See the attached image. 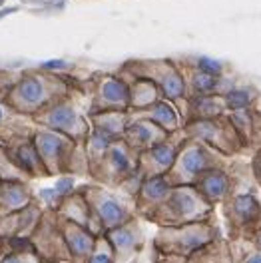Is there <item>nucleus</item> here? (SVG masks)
<instances>
[{"label":"nucleus","mask_w":261,"mask_h":263,"mask_svg":"<svg viewBox=\"0 0 261 263\" xmlns=\"http://www.w3.org/2000/svg\"><path fill=\"white\" fill-rule=\"evenodd\" d=\"M76 90H80V78L52 66L0 70V106L24 118H32Z\"/></svg>","instance_id":"obj_1"},{"label":"nucleus","mask_w":261,"mask_h":263,"mask_svg":"<svg viewBox=\"0 0 261 263\" xmlns=\"http://www.w3.org/2000/svg\"><path fill=\"white\" fill-rule=\"evenodd\" d=\"M215 217L217 208L212 205L194 185H172L167 196L140 219L154 223L156 228H178Z\"/></svg>","instance_id":"obj_2"},{"label":"nucleus","mask_w":261,"mask_h":263,"mask_svg":"<svg viewBox=\"0 0 261 263\" xmlns=\"http://www.w3.org/2000/svg\"><path fill=\"white\" fill-rule=\"evenodd\" d=\"M34 146L50 176H88V156L84 142L42 126L34 128Z\"/></svg>","instance_id":"obj_3"},{"label":"nucleus","mask_w":261,"mask_h":263,"mask_svg":"<svg viewBox=\"0 0 261 263\" xmlns=\"http://www.w3.org/2000/svg\"><path fill=\"white\" fill-rule=\"evenodd\" d=\"M221 235H223V230L217 223V217L208 221L185 223L178 228H158L152 237V249L188 259L199 247H203Z\"/></svg>","instance_id":"obj_4"},{"label":"nucleus","mask_w":261,"mask_h":263,"mask_svg":"<svg viewBox=\"0 0 261 263\" xmlns=\"http://www.w3.org/2000/svg\"><path fill=\"white\" fill-rule=\"evenodd\" d=\"M231 160L233 158H226L223 154H219L217 149L210 148L199 140L185 138L176 162L167 170V174H163V178L170 185H194L201 174L213 167H226Z\"/></svg>","instance_id":"obj_5"},{"label":"nucleus","mask_w":261,"mask_h":263,"mask_svg":"<svg viewBox=\"0 0 261 263\" xmlns=\"http://www.w3.org/2000/svg\"><path fill=\"white\" fill-rule=\"evenodd\" d=\"M138 172V156L122 138H116L100 156L88 162V176L92 183L110 190H120Z\"/></svg>","instance_id":"obj_6"},{"label":"nucleus","mask_w":261,"mask_h":263,"mask_svg":"<svg viewBox=\"0 0 261 263\" xmlns=\"http://www.w3.org/2000/svg\"><path fill=\"white\" fill-rule=\"evenodd\" d=\"M82 96L84 94L80 90H76L70 96H66V98L54 102L48 108H44L42 112L32 116L30 120L36 126L60 132L68 138L76 140V142H86L92 126H90L86 108H82Z\"/></svg>","instance_id":"obj_7"},{"label":"nucleus","mask_w":261,"mask_h":263,"mask_svg":"<svg viewBox=\"0 0 261 263\" xmlns=\"http://www.w3.org/2000/svg\"><path fill=\"white\" fill-rule=\"evenodd\" d=\"M229 241L249 239L261 228V192H235L217 205Z\"/></svg>","instance_id":"obj_8"},{"label":"nucleus","mask_w":261,"mask_h":263,"mask_svg":"<svg viewBox=\"0 0 261 263\" xmlns=\"http://www.w3.org/2000/svg\"><path fill=\"white\" fill-rule=\"evenodd\" d=\"M80 187L104 233L138 217L134 197L124 194L122 190H110L100 183H86Z\"/></svg>","instance_id":"obj_9"},{"label":"nucleus","mask_w":261,"mask_h":263,"mask_svg":"<svg viewBox=\"0 0 261 263\" xmlns=\"http://www.w3.org/2000/svg\"><path fill=\"white\" fill-rule=\"evenodd\" d=\"M185 138L199 140L203 144H208L210 148L217 149L219 154H223L226 158H245L251 156L249 149L241 140V136L233 128L229 116H219L212 120H194L188 122L183 128Z\"/></svg>","instance_id":"obj_10"},{"label":"nucleus","mask_w":261,"mask_h":263,"mask_svg":"<svg viewBox=\"0 0 261 263\" xmlns=\"http://www.w3.org/2000/svg\"><path fill=\"white\" fill-rule=\"evenodd\" d=\"M80 92L88 96V114L96 112H128L130 92L126 80L118 72H106L80 80Z\"/></svg>","instance_id":"obj_11"},{"label":"nucleus","mask_w":261,"mask_h":263,"mask_svg":"<svg viewBox=\"0 0 261 263\" xmlns=\"http://www.w3.org/2000/svg\"><path fill=\"white\" fill-rule=\"evenodd\" d=\"M118 70L154 82L162 90L165 100L178 102L185 96V84L181 72L172 58H130L122 62Z\"/></svg>","instance_id":"obj_12"},{"label":"nucleus","mask_w":261,"mask_h":263,"mask_svg":"<svg viewBox=\"0 0 261 263\" xmlns=\"http://www.w3.org/2000/svg\"><path fill=\"white\" fill-rule=\"evenodd\" d=\"M34 251L38 253V257L42 261H64L72 263L70 251L66 247L64 235L60 230V221L58 214L52 208H44V212L40 215L36 228L28 235Z\"/></svg>","instance_id":"obj_13"},{"label":"nucleus","mask_w":261,"mask_h":263,"mask_svg":"<svg viewBox=\"0 0 261 263\" xmlns=\"http://www.w3.org/2000/svg\"><path fill=\"white\" fill-rule=\"evenodd\" d=\"M183 142H185V134H183V130H178L170 134L162 144L150 148L147 152H142L138 156V172H136L138 178L144 181L147 178L167 174V170L176 162L178 152H180Z\"/></svg>","instance_id":"obj_14"},{"label":"nucleus","mask_w":261,"mask_h":263,"mask_svg":"<svg viewBox=\"0 0 261 263\" xmlns=\"http://www.w3.org/2000/svg\"><path fill=\"white\" fill-rule=\"evenodd\" d=\"M108 241L116 253V263H134L146 246V231L140 217H134L128 223L106 231Z\"/></svg>","instance_id":"obj_15"},{"label":"nucleus","mask_w":261,"mask_h":263,"mask_svg":"<svg viewBox=\"0 0 261 263\" xmlns=\"http://www.w3.org/2000/svg\"><path fill=\"white\" fill-rule=\"evenodd\" d=\"M176 66L181 72V78L185 84V96H210V94L226 96L237 84V78L233 74L215 76V74H208V72H201V70H196L192 66L180 64V62H176Z\"/></svg>","instance_id":"obj_16"},{"label":"nucleus","mask_w":261,"mask_h":263,"mask_svg":"<svg viewBox=\"0 0 261 263\" xmlns=\"http://www.w3.org/2000/svg\"><path fill=\"white\" fill-rule=\"evenodd\" d=\"M54 210L62 219L74 221L82 228L90 230L92 233H96V235L104 233L102 228H100L98 219H96V215L92 212V208H90V203H88V199L82 192V187H74V190L66 192L64 196L60 197V201L56 203Z\"/></svg>","instance_id":"obj_17"},{"label":"nucleus","mask_w":261,"mask_h":263,"mask_svg":"<svg viewBox=\"0 0 261 263\" xmlns=\"http://www.w3.org/2000/svg\"><path fill=\"white\" fill-rule=\"evenodd\" d=\"M194 187L215 208L223 203L229 196L235 194V174H233L231 162L226 167H213L210 172L201 174L194 183Z\"/></svg>","instance_id":"obj_18"},{"label":"nucleus","mask_w":261,"mask_h":263,"mask_svg":"<svg viewBox=\"0 0 261 263\" xmlns=\"http://www.w3.org/2000/svg\"><path fill=\"white\" fill-rule=\"evenodd\" d=\"M181 118V128L188 122L194 120H212L219 116L228 114L226 98L219 94H210V96H183L181 100L174 102Z\"/></svg>","instance_id":"obj_19"},{"label":"nucleus","mask_w":261,"mask_h":263,"mask_svg":"<svg viewBox=\"0 0 261 263\" xmlns=\"http://www.w3.org/2000/svg\"><path fill=\"white\" fill-rule=\"evenodd\" d=\"M170 136V132H165L154 122L147 120H128V126L124 130L122 140L128 144V148L140 156L142 152H147L150 148L162 144L163 140Z\"/></svg>","instance_id":"obj_20"},{"label":"nucleus","mask_w":261,"mask_h":263,"mask_svg":"<svg viewBox=\"0 0 261 263\" xmlns=\"http://www.w3.org/2000/svg\"><path fill=\"white\" fill-rule=\"evenodd\" d=\"M58 221H60V230H62V235H64L66 247L70 251L72 263H88L90 255H92V249L96 246V237L98 235L78 226V223H74V221L62 219L60 215H58Z\"/></svg>","instance_id":"obj_21"},{"label":"nucleus","mask_w":261,"mask_h":263,"mask_svg":"<svg viewBox=\"0 0 261 263\" xmlns=\"http://www.w3.org/2000/svg\"><path fill=\"white\" fill-rule=\"evenodd\" d=\"M42 212H44V205L36 196V199L32 203H28L24 210L0 217V237H28L36 228Z\"/></svg>","instance_id":"obj_22"},{"label":"nucleus","mask_w":261,"mask_h":263,"mask_svg":"<svg viewBox=\"0 0 261 263\" xmlns=\"http://www.w3.org/2000/svg\"><path fill=\"white\" fill-rule=\"evenodd\" d=\"M128 120H147L158 124L160 128H163L165 132L174 134V132L181 130V118L180 112L176 108V104L172 100H160L152 106H147L144 110L138 112H128Z\"/></svg>","instance_id":"obj_23"},{"label":"nucleus","mask_w":261,"mask_h":263,"mask_svg":"<svg viewBox=\"0 0 261 263\" xmlns=\"http://www.w3.org/2000/svg\"><path fill=\"white\" fill-rule=\"evenodd\" d=\"M229 120L233 124V128L241 136L245 146L249 149V154H253L255 149L261 148V108L251 106L241 112H231Z\"/></svg>","instance_id":"obj_24"},{"label":"nucleus","mask_w":261,"mask_h":263,"mask_svg":"<svg viewBox=\"0 0 261 263\" xmlns=\"http://www.w3.org/2000/svg\"><path fill=\"white\" fill-rule=\"evenodd\" d=\"M116 72H118V74L126 80V84H128V92H130V110H128V112L144 110L147 106H152V104L163 100L162 90L154 82H150L146 78L132 76V74L122 72V70H116Z\"/></svg>","instance_id":"obj_25"},{"label":"nucleus","mask_w":261,"mask_h":263,"mask_svg":"<svg viewBox=\"0 0 261 263\" xmlns=\"http://www.w3.org/2000/svg\"><path fill=\"white\" fill-rule=\"evenodd\" d=\"M36 199L32 183L0 181V217L24 210Z\"/></svg>","instance_id":"obj_26"},{"label":"nucleus","mask_w":261,"mask_h":263,"mask_svg":"<svg viewBox=\"0 0 261 263\" xmlns=\"http://www.w3.org/2000/svg\"><path fill=\"white\" fill-rule=\"evenodd\" d=\"M170 183L163 176H156V178H147L140 183V190L138 194L134 196V203H136V212H138V217L150 212L152 208H156L163 197L167 196L170 192Z\"/></svg>","instance_id":"obj_27"},{"label":"nucleus","mask_w":261,"mask_h":263,"mask_svg":"<svg viewBox=\"0 0 261 263\" xmlns=\"http://www.w3.org/2000/svg\"><path fill=\"white\" fill-rule=\"evenodd\" d=\"M185 263H235L233 257V249H231V241L226 235L213 239L203 247H199L194 251Z\"/></svg>","instance_id":"obj_28"},{"label":"nucleus","mask_w":261,"mask_h":263,"mask_svg":"<svg viewBox=\"0 0 261 263\" xmlns=\"http://www.w3.org/2000/svg\"><path fill=\"white\" fill-rule=\"evenodd\" d=\"M90 126L94 130L104 132L110 138H122L124 130L128 126V112H96V114H88Z\"/></svg>","instance_id":"obj_29"},{"label":"nucleus","mask_w":261,"mask_h":263,"mask_svg":"<svg viewBox=\"0 0 261 263\" xmlns=\"http://www.w3.org/2000/svg\"><path fill=\"white\" fill-rule=\"evenodd\" d=\"M223 98H226V106H228V114H231V112H241V110L255 106V102L261 98V92L253 84L237 82Z\"/></svg>","instance_id":"obj_30"},{"label":"nucleus","mask_w":261,"mask_h":263,"mask_svg":"<svg viewBox=\"0 0 261 263\" xmlns=\"http://www.w3.org/2000/svg\"><path fill=\"white\" fill-rule=\"evenodd\" d=\"M174 60L180 62V64L192 66L196 70H201V72L215 74V76H226V74H229V68H231L228 62L212 58V56H203V54H188V56H180V58H174Z\"/></svg>","instance_id":"obj_31"},{"label":"nucleus","mask_w":261,"mask_h":263,"mask_svg":"<svg viewBox=\"0 0 261 263\" xmlns=\"http://www.w3.org/2000/svg\"><path fill=\"white\" fill-rule=\"evenodd\" d=\"M0 181H12V183H32V180L14 164L8 149L0 144Z\"/></svg>","instance_id":"obj_32"},{"label":"nucleus","mask_w":261,"mask_h":263,"mask_svg":"<svg viewBox=\"0 0 261 263\" xmlns=\"http://www.w3.org/2000/svg\"><path fill=\"white\" fill-rule=\"evenodd\" d=\"M88 263H116V253L112 243L108 241L106 233H102L96 237V246L92 249V255Z\"/></svg>","instance_id":"obj_33"},{"label":"nucleus","mask_w":261,"mask_h":263,"mask_svg":"<svg viewBox=\"0 0 261 263\" xmlns=\"http://www.w3.org/2000/svg\"><path fill=\"white\" fill-rule=\"evenodd\" d=\"M0 263H42V259L38 257L34 247H26V249H16V251L2 255Z\"/></svg>","instance_id":"obj_34"},{"label":"nucleus","mask_w":261,"mask_h":263,"mask_svg":"<svg viewBox=\"0 0 261 263\" xmlns=\"http://www.w3.org/2000/svg\"><path fill=\"white\" fill-rule=\"evenodd\" d=\"M249 167H251V174H253V180L257 183L261 192V148L255 149L251 156H249Z\"/></svg>","instance_id":"obj_35"},{"label":"nucleus","mask_w":261,"mask_h":263,"mask_svg":"<svg viewBox=\"0 0 261 263\" xmlns=\"http://www.w3.org/2000/svg\"><path fill=\"white\" fill-rule=\"evenodd\" d=\"M150 261L152 263H185V257H180V255H170V253H162V251L152 249Z\"/></svg>","instance_id":"obj_36"},{"label":"nucleus","mask_w":261,"mask_h":263,"mask_svg":"<svg viewBox=\"0 0 261 263\" xmlns=\"http://www.w3.org/2000/svg\"><path fill=\"white\" fill-rule=\"evenodd\" d=\"M22 4H26V6H36V8H46V6H54V4H58V2H62V0H20Z\"/></svg>","instance_id":"obj_37"},{"label":"nucleus","mask_w":261,"mask_h":263,"mask_svg":"<svg viewBox=\"0 0 261 263\" xmlns=\"http://www.w3.org/2000/svg\"><path fill=\"white\" fill-rule=\"evenodd\" d=\"M245 241H247L249 246L253 247V249H257V251H261V228H259L257 231H255V233H253V235H251L249 239H245Z\"/></svg>","instance_id":"obj_38"},{"label":"nucleus","mask_w":261,"mask_h":263,"mask_svg":"<svg viewBox=\"0 0 261 263\" xmlns=\"http://www.w3.org/2000/svg\"><path fill=\"white\" fill-rule=\"evenodd\" d=\"M42 263H64V261H42Z\"/></svg>","instance_id":"obj_39"},{"label":"nucleus","mask_w":261,"mask_h":263,"mask_svg":"<svg viewBox=\"0 0 261 263\" xmlns=\"http://www.w3.org/2000/svg\"><path fill=\"white\" fill-rule=\"evenodd\" d=\"M4 2H6V0H0V8H2V6H4Z\"/></svg>","instance_id":"obj_40"}]
</instances>
